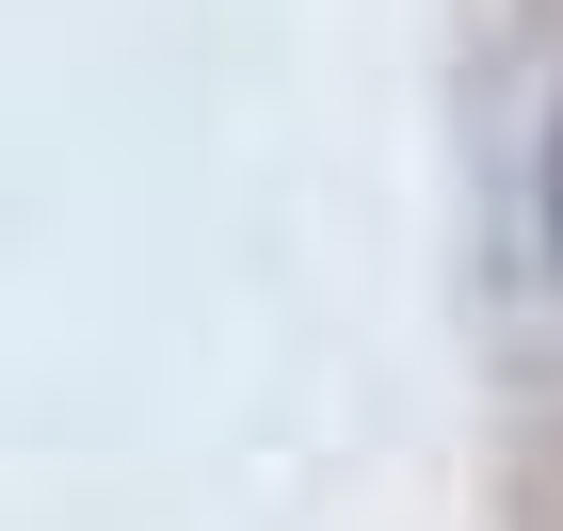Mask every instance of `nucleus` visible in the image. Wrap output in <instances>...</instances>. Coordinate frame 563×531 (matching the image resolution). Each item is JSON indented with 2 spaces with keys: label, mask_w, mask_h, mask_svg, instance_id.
I'll use <instances>...</instances> for the list:
<instances>
[{
  "label": "nucleus",
  "mask_w": 563,
  "mask_h": 531,
  "mask_svg": "<svg viewBox=\"0 0 563 531\" xmlns=\"http://www.w3.org/2000/svg\"><path fill=\"white\" fill-rule=\"evenodd\" d=\"M548 258H563V113H548Z\"/></svg>",
  "instance_id": "obj_1"
}]
</instances>
